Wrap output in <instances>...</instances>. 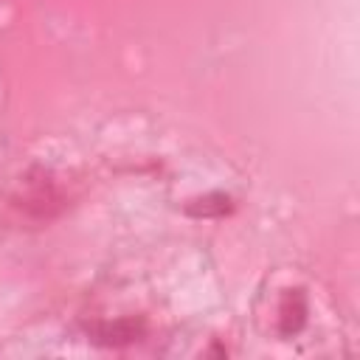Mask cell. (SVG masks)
<instances>
[{
  "label": "cell",
  "mask_w": 360,
  "mask_h": 360,
  "mask_svg": "<svg viewBox=\"0 0 360 360\" xmlns=\"http://www.w3.org/2000/svg\"><path fill=\"white\" fill-rule=\"evenodd\" d=\"M186 211L194 214V217H219V214L231 211V200H228L225 194H208V197L194 200Z\"/></svg>",
  "instance_id": "2"
},
{
  "label": "cell",
  "mask_w": 360,
  "mask_h": 360,
  "mask_svg": "<svg viewBox=\"0 0 360 360\" xmlns=\"http://www.w3.org/2000/svg\"><path fill=\"white\" fill-rule=\"evenodd\" d=\"M143 332L141 323L135 321H118V323H110V326H101L98 332V340L107 343V346H124V343H132L138 340V335Z\"/></svg>",
  "instance_id": "1"
},
{
  "label": "cell",
  "mask_w": 360,
  "mask_h": 360,
  "mask_svg": "<svg viewBox=\"0 0 360 360\" xmlns=\"http://www.w3.org/2000/svg\"><path fill=\"white\" fill-rule=\"evenodd\" d=\"M304 312H307L304 295L295 301V309H292V301H290V295H287V298H284V307H281V332H295V329H301Z\"/></svg>",
  "instance_id": "3"
}]
</instances>
